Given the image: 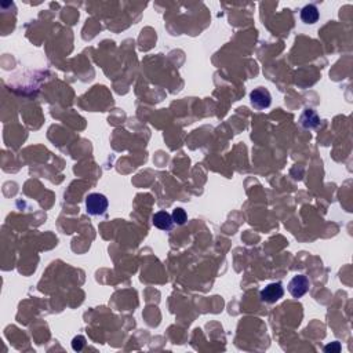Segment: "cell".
<instances>
[{"label":"cell","instance_id":"cell-1","mask_svg":"<svg viewBox=\"0 0 353 353\" xmlns=\"http://www.w3.org/2000/svg\"><path fill=\"white\" fill-rule=\"evenodd\" d=\"M108 206V199L101 193H90L86 198V210L90 215H104Z\"/></svg>","mask_w":353,"mask_h":353},{"label":"cell","instance_id":"cell-2","mask_svg":"<svg viewBox=\"0 0 353 353\" xmlns=\"http://www.w3.org/2000/svg\"><path fill=\"white\" fill-rule=\"evenodd\" d=\"M250 101L254 108L257 109H267L272 104V95L268 91L267 88L264 87H258L254 88L251 94H250Z\"/></svg>","mask_w":353,"mask_h":353},{"label":"cell","instance_id":"cell-3","mask_svg":"<svg viewBox=\"0 0 353 353\" xmlns=\"http://www.w3.org/2000/svg\"><path fill=\"white\" fill-rule=\"evenodd\" d=\"M308 290H309V280L305 275L294 276L288 283V291L294 298L304 297Z\"/></svg>","mask_w":353,"mask_h":353},{"label":"cell","instance_id":"cell-4","mask_svg":"<svg viewBox=\"0 0 353 353\" xmlns=\"http://www.w3.org/2000/svg\"><path fill=\"white\" fill-rule=\"evenodd\" d=\"M283 295H284V288L282 283H271L265 288H262L260 294L261 299L267 304H275Z\"/></svg>","mask_w":353,"mask_h":353},{"label":"cell","instance_id":"cell-5","mask_svg":"<svg viewBox=\"0 0 353 353\" xmlns=\"http://www.w3.org/2000/svg\"><path fill=\"white\" fill-rule=\"evenodd\" d=\"M152 222L155 225L157 229L160 230H170L173 228V217L168 214L167 211H159L156 212L153 218H152Z\"/></svg>","mask_w":353,"mask_h":353},{"label":"cell","instance_id":"cell-6","mask_svg":"<svg viewBox=\"0 0 353 353\" xmlns=\"http://www.w3.org/2000/svg\"><path fill=\"white\" fill-rule=\"evenodd\" d=\"M301 124L305 129H315L320 124V119L317 113L312 109H305L304 113L301 115Z\"/></svg>","mask_w":353,"mask_h":353},{"label":"cell","instance_id":"cell-7","mask_svg":"<svg viewBox=\"0 0 353 353\" xmlns=\"http://www.w3.org/2000/svg\"><path fill=\"white\" fill-rule=\"evenodd\" d=\"M301 19L305 24H315L319 19V10L313 4H308L301 10Z\"/></svg>","mask_w":353,"mask_h":353},{"label":"cell","instance_id":"cell-8","mask_svg":"<svg viewBox=\"0 0 353 353\" xmlns=\"http://www.w3.org/2000/svg\"><path fill=\"white\" fill-rule=\"evenodd\" d=\"M174 223L177 225H184L186 222V212L184 209H175L171 214Z\"/></svg>","mask_w":353,"mask_h":353},{"label":"cell","instance_id":"cell-9","mask_svg":"<svg viewBox=\"0 0 353 353\" xmlns=\"http://www.w3.org/2000/svg\"><path fill=\"white\" fill-rule=\"evenodd\" d=\"M86 347V338L83 337V335H77V337H74L73 341H72V348H73V351H76V352H80L83 348Z\"/></svg>","mask_w":353,"mask_h":353},{"label":"cell","instance_id":"cell-10","mask_svg":"<svg viewBox=\"0 0 353 353\" xmlns=\"http://www.w3.org/2000/svg\"><path fill=\"white\" fill-rule=\"evenodd\" d=\"M324 352L327 353H340L341 352V344L340 342H331L330 345L324 348Z\"/></svg>","mask_w":353,"mask_h":353}]
</instances>
